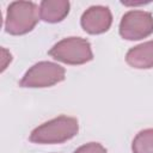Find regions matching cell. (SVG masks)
I'll return each instance as SVG.
<instances>
[{
    "label": "cell",
    "mask_w": 153,
    "mask_h": 153,
    "mask_svg": "<svg viewBox=\"0 0 153 153\" xmlns=\"http://www.w3.org/2000/svg\"><path fill=\"white\" fill-rule=\"evenodd\" d=\"M69 8L67 0H43L39 4V18L45 23L56 24L68 16Z\"/></svg>",
    "instance_id": "8"
},
{
    "label": "cell",
    "mask_w": 153,
    "mask_h": 153,
    "mask_svg": "<svg viewBox=\"0 0 153 153\" xmlns=\"http://www.w3.org/2000/svg\"><path fill=\"white\" fill-rule=\"evenodd\" d=\"M49 56L71 66L85 65L93 60L91 43L82 37H66L55 43L48 51Z\"/></svg>",
    "instance_id": "3"
},
{
    "label": "cell",
    "mask_w": 153,
    "mask_h": 153,
    "mask_svg": "<svg viewBox=\"0 0 153 153\" xmlns=\"http://www.w3.org/2000/svg\"><path fill=\"white\" fill-rule=\"evenodd\" d=\"M126 62L136 69L153 68V39L130 48L126 54Z\"/></svg>",
    "instance_id": "7"
},
{
    "label": "cell",
    "mask_w": 153,
    "mask_h": 153,
    "mask_svg": "<svg viewBox=\"0 0 153 153\" xmlns=\"http://www.w3.org/2000/svg\"><path fill=\"white\" fill-rule=\"evenodd\" d=\"M39 20V6L32 1H13L7 6L5 31L12 36H22L33 30Z\"/></svg>",
    "instance_id": "2"
},
{
    "label": "cell",
    "mask_w": 153,
    "mask_h": 153,
    "mask_svg": "<svg viewBox=\"0 0 153 153\" xmlns=\"http://www.w3.org/2000/svg\"><path fill=\"white\" fill-rule=\"evenodd\" d=\"M79 131V122L75 117L60 115L50 121L36 127L29 136V140L38 145L63 143L73 139Z\"/></svg>",
    "instance_id": "1"
},
{
    "label": "cell",
    "mask_w": 153,
    "mask_h": 153,
    "mask_svg": "<svg viewBox=\"0 0 153 153\" xmlns=\"http://www.w3.org/2000/svg\"><path fill=\"white\" fill-rule=\"evenodd\" d=\"M133 153H153V128L139 131L131 142Z\"/></svg>",
    "instance_id": "9"
},
{
    "label": "cell",
    "mask_w": 153,
    "mask_h": 153,
    "mask_svg": "<svg viewBox=\"0 0 153 153\" xmlns=\"http://www.w3.org/2000/svg\"><path fill=\"white\" fill-rule=\"evenodd\" d=\"M65 78L66 69L62 66L51 61H39L25 72L19 86L25 88L51 87L62 82Z\"/></svg>",
    "instance_id": "4"
},
{
    "label": "cell",
    "mask_w": 153,
    "mask_h": 153,
    "mask_svg": "<svg viewBox=\"0 0 153 153\" xmlns=\"http://www.w3.org/2000/svg\"><path fill=\"white\" fill-rule=\"evenodd\" d=\"M112 24V13L108 6L94 5L88 7L80 18L82 30L90 35L106 32Z\"/></svg>",
    "instance_id": "6"
},
{
    "label": "cell",
    "mask_w": 153,
    "mask_h": 153,
    "mask_svg": "<svg viewBox=\"0 0 153 153\" xmlns=\"http://www.w3.org/2000/svg\"><path fill=\"white\" fill-rule=\"evenodd\" d=\"M73 153H108V151L99 142H88L78 147Z\"/></svg>",
    "instance_id": "10"
},
{
    "label": "cell",
    "mask_w": 153,
    "mask_h": 153,
    "mask_svg": "<svg viewBox=\"0 0 153 153\" xmlns=\"http://www.w3.org/2000/svg\"><path fill=\"white\" fill-rule=\"evenodd\" d=\"M120 36L127 41H140L153 33V14L147 11L126 12L118 25Z\"/></svg>",
    "instance_id": "5"
}]
</instances>
